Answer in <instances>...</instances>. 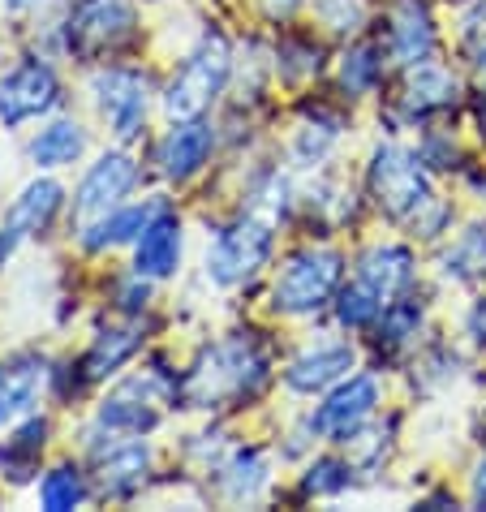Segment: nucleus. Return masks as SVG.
Returning <instances> with one entry per match:
<instances>
[{
	"label": "nucleus",
	"instance_id": "4468645a",
	"mask_svg": "<svg viewBox=\"0 0 486 512\" xmlns=\"http://www.w3.org/2000/svg\"><path fill=\"white\" fill-rule=\"evenodd\" d=\"M211 147H216V134H211V125L203 121H181L168 130V138L160 142V164H164V177L173 181H190L198 168L207 164Z\"/></svg>",
	"mask_w": 486,
	"mask_h": 512
},
{
	"label": "nucleus",
	"instance_id": "2f4dec72",
	"mask_svg": "<svg viewBox=\"0 0 486 512\" xmlns=\"http://www.w3.org/2000/svg\"><path fill=\"white\" fill-rule=\"evenodd\" d=\"M418 323H422V310H418V306H409V302L383 306V336H388V340H409V336H418Z\"/></svg>",
	"mask_w": 486,
	"mask_h": 512
},
{
	"label": "nucleus",
	"instance_id": "bb28decb",
	"mask_svg": "<svg viewBox=\"0 0 486 512\" xmlns=\"http://www.w3.org/2000/svg\"><path fill=\"white\" fill-rule=\"evenodd\" d=\"M443 272L456 280H482L486 276V229H469L443 259Z\"/></svg>",
	"mask_w": 486,
	"mask_h": 512
},
{
	"label": "nucleus",
	"instance_id": "f03ea898",
	"mask_svg": "<svg viewBox=\"0 0 486 512\" xmlns=\"http://www.w3.org/2000/svg\"><path fill=\"white\" fill-rule=\"evenodd\" d=\"M228 74H233V52L220 35H207L190 56L185 65L177 69V78L168 82L164 91V112L173 121H194L216 104V95L228 87Z\"/></svg>",
	"mask_w": 486,
	"mask_h": 512
},
{
	"label": "nucleus",
	"instance_id": "e433bc0d",
	"mask_svg": "<svg viewBox=\"0 0 486 512\" xmlns=\"http://www.w3.org/2000/svg\"><path fill=\"white\" fill-rule=\"evenodd\" d=\"M478 315H482V319H486V306H482V310H478ZM478 336H482V340H486V327H482V332H478Z\"/></svg>",
	"mask_w": 486,
	"mask_h": 512
},
{
	"label": "nucleus",
	"instance_id": "c85d7f7f",
	"mask_svg": "<svg viewBox=\"0 0 486 512\" xmlns=\"http://www.w3.org/2000/svg\"><path fill=\"white\" fill-rule=\"evenodd\" d=\"M353 482V465L349 461H336V457H323L310 465L306 474V491L310 495H340Z\"/></svg>",
	"mask_w": 486,
	"mask_h": 512
},
{
	"label": "nucleus",
	"instance_id": "6e6552de",
	"mask_svg": "<svg viewBox=\"0 0 486 512\" xmlns=\"http://www.w3.org/2000/svg\"><path fill=\"white\" fill-rule=\"evenodd\" d=\"M138 186V164L134 155L125 151H108L99 155V160L87 168V177H82V186L74 194V211L82 220V229L95 224L99 216H108L112 207H121V198Z\"/></svg>",
	"mask_w": 486,
	"mask_h": 512
},
{
	"label": "nucleus",
	"instance_id": "c9c22d12",
	"mask_svg": "<svg viewBox=\"0 0 486 512\" xmlns=\"http://www.w3.org/2000/svg\"><path fill=\"white\" fill-rule=\"evenodd\" d=\"M474 491H478V495H486V457L478 461V474H474Z\"/></svg>",
	"mask_w": 486,
	"mask_h": 512
},
{
	"label": "nucleus",
	"instance_id": "9d476101",
	"mask_svg": "<svg viewBox=\"0 0 486 512\" xmlns=\"http://www.w3.org/2000/svg\"><path fill=\"white\" fill-rule=\"evenodd\" d=\"M95 99L108 130L121 142L142 134V121H147V78L142 74H134V69H108V74L95 78Z\"/></svg>",
	"mask_w": 486,
	"mask_h": 512
},
{
	"label": "nucleus",
	"instance_id": "7c9ffc66",
	"mask_svg": "<svg viewBox=\"0 0 486 512\" xmlns=\"http://www.w3.org/2000/svg\"><path fill=\"white\" fill-rule=\"evenodd\" d=\"M379 82V61H375V48H353L345 56V87L349 91H370Z\"/></svg>",
	"mask_w": 486,
	"mask_h": 512
},
{
	"label": "nucleus",
	"instance_id": "f8f14e48",
	"mask_svg": "<svg viewBox=\"0 0 486 512\" xmlns=\"http://www.w3.org/2000/svg\"><path fill=\"white\" fill-rule=\"evenodd\" d=\"M177 263H181V220L164 207L134 241V276L164 280L177 272Z\"/></svg>",
	"mask_w": 486,
	"mask_h": 512
},
{
	"label": "nucleus",
	"instance_id": "dca6fc26",
	"mask_svg": "<svg viewBox=\"0 0 486 512\" xmlns=\"http://www.w3.org/2000/svg\"><path fill=\"white\" fill-rule=\"evenodd\" d=\"M61 203H65V190L56 186V181H48V177L31 181V186H26V190L18 194V203L9 207V229H5V241H13V246H18L22 237L44 233L48 224H52V216L61 211Z\"/></svg>",
	"mask_w": 486,
	"mask_h": 512
},
{
	"label": "nucleus",
	"instance_id": "ddd939ff",
	"mask_svg": "<svg viewBox=\"0 0 486 512\" xmlns=\"http://www.w3.org/2000/svg\"><path fill=\"white\" fill-rule=\"evenodd\" d=\"M44 379L48 371L39 353H13L9 362H0V426L31 414Z\"/></svg>",
	"mask_w": 486,
	"mask_h": 512
},
{
	"label": "nucleus",
	"instance_id": "a878e982",
	"mask_svg": "<svg viewBox=\"0 0 486 512\" xmlns=\"http://www.w3.org/2000/svg\"><path fill=\"white\" fill-rule=\"evenodd\" d=\"M82 500H87V478H82L74 465H56L52 474H44V482H39V504L48 512H69Z\"/></svg>",
	"mask_w": 486,
	"mask_h": 512
},
{
	"label": "nucleus",
	"instance_id": "6ab92c4d",
	"mask_svg": "<svg viewBox=\"0 0 486 512\" xmlns=\"http://www.w3.org/2000/svg\"><path fill=\"white\" fill-rule=\"evenodd\" d=\"M400 104H405V117H431L439 108H452L456 104V78L443 65L418 61V69H413L409 82H405Z\"/></svg>",
	"mask_w": 486,
	"mask_h": 512
},
{
	"label": "nucleus",
	"instance_id": "423d86ee",
	"mask_svg": "<svg viewBox=\"0 0 486 512\" xmlns=\"http://www.w3.org/2000/svg\"><path fill=\"white\" fill-rule=\"evenodd\" d=\"M56 104H61V82H56L52 65L39 61V56H26V61L0 82V121L5 125L44 117Z\"/></svg>",
	"mask_w": 486,
	"mask_h": 512
},
{
	"label": "nucleus",
	"instance_id": "7ed1b4c3",
	"mask_svg": "<svg viewBox=\"0 0 486 512\" xmlns=\"http://www.w3.org/2000/svg\"><path fill=\"white\" fill-rule=\"evenodd\" d=\"M370 194L388 211L392 220H422V211H431V177H426L422 160L413 151L383 147L370 160Z\"/></svg>",
	"mask_w": 486,
	"mask_h": 512
},
{
	"label": "nucleus",
	"instance_id": "20e7f679",
	"mask_svg": "<svg viewBox=\"0 0 486 512\" xmlns=\"http://www.w3.org/2000/svg\"><path fill=\"white\" fill-rule=\"evenodd\" d=\"M340 259L336 250H297L289 263L280 267L276 284H271V306L280 310V315H310V310L327 306V297L336 293L340 284Z\"/></svg>",
	"mask_w": 486,
	"mask_h": 512
},
{
	"label": "nucleus",
	"instance_id": "f704fd0d",
	"mask_svg": "<svg viewBox=\"0 0 486 512\" xmlns=\"http://www.w3.org/2000/svg\"><path fill=\"white\" fill-rule=\"evenodd\" d=\"M9 13H31V9H44L48 0H5Z\"/></svg>",
	"mask_w": 486,
	"mask_h": 512
},
{
	"label": "nucleus",
	"instance_id": "4be33fe9",
	"mask_svg": "<svg viewBox=\"0 0 486 512\" xmlns=\"http://www.w3.org/2000/svg\"><path fill=\"white\" fill-rule=\"evenodd\" d=\"M44 444H48V422L44 418H26L18 431H13V439L0 444V469H5V478L9 482H26V478H31Z\"/></svg>",
	"mask_w": 486,
	"mask_h": 512
},
{
	"label": "nucleus",
	"instance_id": "412c9836",
	"mask_svg": "<svg viewBox=\"0 0 486 512\" xmlns=\"http://www.w3.org/2000/svg\"><path fill=\"white\" fill-rule=\"evenodd\" d=\"M151 469V448L147 444H125L112 448L104 461H99V487L108 495H134L142 482H147Z\"/></svg>",
	"mask_w": 486,
	"mask_h": 512
},
{
	"label": "nucleus",
	"instance_id": "393cba45",
	"mask_svg": "<svg viewBox=\"0 0 486 512\" xmlns=\"http://www.w3.org/2000/svg\"><path fill=\"white\" fill-rule=\"evenodd\" d=\"M138 353V332H99L95 345L82 358V375L87 379H108L117 375V366H125Z\"/></svg>",
	"mask_w": 486,
	"mask_h": 512
},
{
	"label": "nucleus",
	"instance_id": "39448f33",
	"mask_svg": "<svg viewBox=\"0 0 486 512\" xmlns=\"http://www.w3.org/2000/svg\"><path fill=\"white\" fill-rule=\"evenodd\" d=\"M271 224L263 220H237L228 224L224 233H216L207 250V280L220 284V289H233V284H246L259 267L271 259Z\"/></svg>",
	"mask_w": 486,
	"mask_h": 512
},
{
	"label": "nucleus",
	"instance_id": "aec40b11",
	"mask_svg": "<svg viewBox=\"0 0 486 512\" xmlns=\"http://www.w3.org/2000/svg\"><path fill=\"white\" fill-rule=\"evenodd\" d=\"M435 48V22H431V13H426L422 0H400V9H396V18H392V52H396V61H405V65H418L426 61Z\"/></svg>",
	"mask_w": 486,
	"mask_h": 512
},
{
	"label": "nucleus",
	"instance_id": "9b49d317",
	"mask_svg": "<svg viewBox=\"0 0 486 512\" xmlns=\"http://www.w3.org/2000/svg\"><path fill=\"white\" fill-rule=\"evenodd\" d=\"M160 392H164V379L160 375H142V379H130L121 383L117 392L104 396L99 405V426L108 431H125V435H142L160 422Z\"/></svg>",
	"mask_w": 486,
	"mask_h": 512
},
{
	"label": "nucleus",
	"instance_id": "2eb2a0df",
	"mask_svg": "<svg viewBox=\"0 0 486 512\" xmlns=\"http://www.w3.org/2000/svg\"><path fill=\"white\" fill-rule=\"evenodd\" d=\"M353 371V349L349 345H319V349H306L302 358L289 362L284 371V383L302 396H314L323 388H332Z\"/></svg>",
	"mask_w": 486,
	"mask_h": 512
},
{
	"label": "nucleus",
	"instance_id": "c756f323",
	"mask_svg": "<svg viewBox=\"0 0 486 512\" xmlns=\"http://www.w3.org/2000/svg\"><path fill=\"white\" fill-rule=\"evenodd\" d=\"M314 13L323 18L327 31L349 35L366 22V0H314Z\"/></svg>",
	"mask_w": 486,
	"mask_h": 512
},
{
	"label": "nucleus",
	"instance_id": "473e14b6",
	"mask_svg": "<svg viewBox=\"0 0 486 512\" xmlns=\"http://www.w3.org/2000/svg\"><path fill=\"white\" fill-rule=\"evenodd\" d=\"M332 142H336L332 125H306V130L297 134V151H302V160H323Z\"/></svg>",
	"mask_w": 486,
	"mask_h": 512
},
{
	"label": "nucleus",
	"instance_id": "f257e3e1",
	"mask_svg": "<svg viewBox=\"0 0 486 512\" xmlns=\"http://www.w3.org/2000/svg\"><path fill=\"white\" fill-rule=\"evenodd\" d=\"M267 379V358L259 353L250 336H228L220 345L203 353V362L194 366L181 383V401L190 409H216L224 401H241L254 396Z\"/></svg>",
	"mask_w": 486,
	"mask_h": 512
},
{
	"label": "nucleus",
	"instance_id": "cd10ccee",
	"mask_svg": "<svg viewBox=\"0 0 486 512\" xmlns=\"http://www.w3.org/2000/svg\"><path fill=\"white\" fill-rule=\"evenodd\" d=\"M383 297L370 289V284H362V280H353L345 293H340V302H336V315H340V323L345 327H366V323H375L379 315H383Z\"/></svg>",
	"mask_w": 486,
	"mask_h": 512
},
{
	"label": "nucleus",
	"instance_id": "b1692460",
	"mask_svg": "<svg viewBox=\"0 0 486 512\" xmlns=\"http://www.w3.org/2000/svg\"><path fill=\"white\" fill-rule=\"evenodd\" d=\"M263 487H267V461H263V452H254V448L237 452V457L220 469V495L233 504L254 500Z\"/></svg>",
	"mask_w": 486,
	"mask_h": 512
},
{
	"label": "nucleus",
	"instance_id": "72a5a7b5",
	"mask_svg": "<svg viewBox=\"0 0 486 512\" xmlns=\"http://www.w3.org/2000/svg\"><path fill=\"white\" fill-rule=\"evenodd\" d=\"M302 5V0H263V9H267V18H289V13Z\"/></svg>",
	"mask_w": 486,
	"mask_h": 512
},
{
	"label": "nucleus",
	"instance_id": "5701e85b",
	"mask_svg": "<svg viewBox=\"0 0 486 512\" xmlns=\"http://www.w3.org/2000/svg\"><path fill=\"white\" fill-rule=\"evenodd\" d=\"M87 151V134L78 121H52L48 130H39L31 142V160L35 168H65Z\"/></svg>",
	"mask_w": 486,
	"mask_h": 512
},
{
	"label": "nucleus",
	"instance_id": "a211bd4d",
	"mask_svg": "<svg viewBox=\"0 0 486 512\" xmlns=\"http://www.w3.org/2000/svg\"><path fill=\"white\" fill-rule=\"evenodd\" d=\"M357 280L370 284L383 302H392L400 289H409L413 280V254L405 246H375L362 254V263H357Z\"/></svg>",
	"mask_w": 486,
	"mask_h": 512
},
{
	"label": "nucleus",
	"instance_id": "1a4fd4ad",
	"mask_svg": "<svg viewBox=\"0 0 486 512\" xmlns=\"http://www.w3.org/2000/svg\"><path fill=\"white\" fill-rule=\"evenodd\" d=\"M379 405V383L370 375H353L345 383H336L327 392V401L310 414V431L327 435V439H349L357 426H366V418Z\"/></svg>",
	"mask_w": 486,
	"mask_h": 512
},
{
	"label": "nucleus",
	"instance_id": "f3484780",
	"mask_svg": "<svg viewBox=\"0 0 486 512\" xmlns=\"http://www.w3.org/2000/svg\"><path fill=\"white\" fill-rule=\"evenodd\" d=\"M164 211L160 198H147L138 207H112L108 216H99L95 224L82 229V246L87 250H108V246H125V241H138L142 229Z\"/></svg>",
	"mask_w": 486,
	"mask_h": 512
},
{
	"label": "nucleus",
	"instance_id": "0eeeda50",
	"mask_svg": "<svg viewBox=\"0 0 486 512\" xmlns=\"http://www.w3.org/2000/svg\"><path fill=\"white\" fill-rule=\"evenodd\" d=\"M138 13L130 0H87L69 18V48L78 56H104L134 35Z\"/></svg>",
	"mask_w": 486,
	"mask_h": 512
}]
</instances>
